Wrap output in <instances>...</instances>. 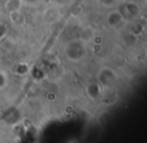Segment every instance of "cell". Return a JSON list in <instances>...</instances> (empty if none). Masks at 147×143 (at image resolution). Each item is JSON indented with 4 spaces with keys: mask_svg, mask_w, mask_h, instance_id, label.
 <instances>
[]
</instances>
